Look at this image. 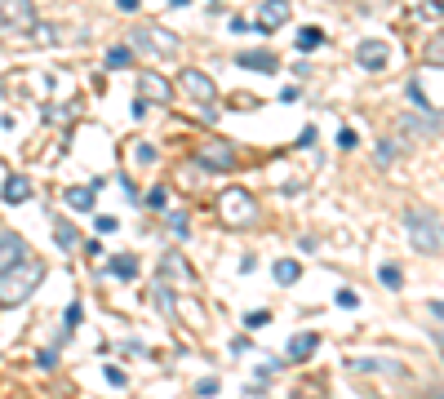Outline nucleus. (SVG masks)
<instances>
[{
  "label": "nucleus",
  "mask_w": 444,
  "mask_h": 399,
  "mask_svg": "<svg viewBox=\"0 0 444 399\" xmlns=\"http://www.w3.org/2000/svg\"><path fill=\"white\" fill-rule=\"evenodd\" d=\"M218 213H222L227 226H249V222H258V200L244 187H227L218 195Z\"/></svg>",
  "instance_id": "3"
},
{
  "label": "nucleus",
  "mask_w": 444,
  "mask_h": 399,
  "mask_svg": "<svg viewBox=\"0 0 444 399\" xmlns=\"http://www.w3.org/2000/svg\"><path fill=\"white\" fill-rule=\"evenodd\" d=\"M377 279H382L387 289H400V284H404V271H400V266H391V262H387V266H377Z\"/></svg>",
  "instance_id": "24"
},
{
  "label": "nucleus",
  "mask_w": 444,
  "mask_h": 399,
  "mask_svg": "<svg viewBox=\"0 0 444 399\" xmlns=\"http://www.w3.org/2000/svg\"><path fill=\"white\" fill-rule=\"evenodd\" d=\"M164 200H169V191H164V187H156L152 195H147V204H152V209H160V204H164Z\"/></svg>",
  "instance_id": "38"
},
{
  "label": "nucleus",
  "mask_w": 444,
  "mask_h": 399,
  "mask_svg": "<svg viewBox=\"0 0 444 399\" xmlns=\"http://www.w3.org/2000/svg\"><path fill=\"white\" fill-rule=\"evenodd\" d=\"M98 231H103V236H111V231H120V218H111V213H107V218H98Z\"/></svg>",
  "instance_id": "37"
},
{
  "label": "nucleus",
  "mask_w": 444,
  "mask_h": 399,
  "mask_svg": "<svg viewBox=\"0 0 444 399\" xmlns=\"http://www.w3.org/2000/svg\"><path fill=\"white\" fill-rule=\"evenodd\" d=\"M236 62L244 66V71H275V66H280L271 49H244V54H240Z\"/></svg>",
  "instance_id": "14"
},
{
  "label": "nucleus",
  "mask_w": 444,
  "mask_h": 399,
  "mask_svg": "<svg viewBox=\"0 0 444 399\" xmlns=\"http://www.w3.org/2000/svg\"><path fill=\"white\" fill-rule=\"evenodd\" d=\"M236 146L232 142H205V146H195V164L200 169H213V173H232L236 169Z\"/></svg>",
  "instance_id": "5"
},
{
  "label": "nucleus",
  "mask_w": 444,
  "mask_h": 399,
  "mask_svg": "<svg viewBox=\"0 0 444 399\" xmlns=\"http://www.w3.org/2000/svg\"><path fill=\"white\" fill-rule=\"evenodd\" d=\"M334 302H338L342 311H351V306H360V297H355L351 289H338V297H334Z\"/></svg>",
  "instance_id": "30"
},
{
  "label": "nucleus",
  "mask_w": 444,
  "mask_h": 399,
  "mask_svg": "<svg viewBox=\"0 0 444 399\" xmlns=\"http://www.w3.org/2000/svg\"><path fill=\"white\" fill-rule=\"evenodd\" d=\"M107 66H129V49H125V45L107 49Z\"/></svg>",
  "instance_id": "25"
},
{
  "label": "nucleus",
  "mask_w": 444,
  "mask_h": 399,
  "mask_svg": "<svg viewBox=\"0 0 444 399\" xmlns=\"http://www.w3.org/2000/svg\"><path fill=\"white\" fill-rule=\"evenodd\" d=\"M244 324H249V328H267V324H271V315H267V311H254Z\"/></svg>",
  "instance_id": "36"
},
{
  "label": "nucleus",
  "mask_w": 444,
  "mask_h": 399,
  "mask_svg": "<svg viewBox=\"0 0 444 399\" xmlns=\"http://www.w3.org/2000/svg\"><path fill=\"white\" fill-rule=\"evenodd\" d=\"M134 160H138V164H156V146H147V142L134 146Z\"/></svg>",
  "instance_id": "31"
},
{
  "label": "nucleus",
  "mask_w": 444,
  "mask_h": 399,
  "mask_svg": "<svg viewBox=\"0 0 444 399\" xmlns=\"http://www.w3.org/2000/svg\"><path fill=\"white\" fill-rule=\"evenodd\" d=\"M31 23H36L31 0H0V31H27Z\"/></svg>",
  "instance_id": "8"
},
{
  "label": "nucleus",
  "mask_w": 444,
  "mask_h": 399,
  "mask_svg": "<svg viewBox=\"0 0 444 399\" xmlns=\"http://www.w3.org/2000/svg\"><path fill=\"white\" fill-rule=\"evenodd\" d=\"M373 160H377V164H382V169H387V164H396V160H400V142H396V138H387V142H377V151H373Z\"/></svg>",
  "instance_id": "23"
},
{
  "label": "nucleus",
  "mask_w": 444,
  "mask_h": 399,
  "mask_svg": "<svg viewBox=\"0 0 444 399\" xmlns=\"http://www.w3.org/2000/svg\"><path fill=\"white\" fill-rule=\"evenodd\" d=\"M27 36L36 40V45H58V36H62V31H58L54 23H31V27H27Z\"/></svg>",
  "instance_id": "21"
},
{
  "label": "nucleus",
  "mask_w": 444,
  "mask_h": 399,
  "mask_svg": "<svg viewBox=\"0 0 444 399\" xmlns=\"http://www.w3.org/2000/svg\"><path fill=\"white\" fill-rule=\"evenodd\" d=\"M218 377H205V381H195V395H218Z\"/></svg>",
  "instance_id": "34"
},
{
  "label": "nucleus",
  "mask_w": 444,
  "mask_h": 399,
  "mask_svg": "<svg viewBox=\"0 0 444 399\" xmlns=\"http://www.w3.org/2000/svg\"><path fill=\"white\" fill-rule=\"evenodd\" d=\"M156 306H160V311H173V293H169V284H156Z\"/></svg>",
  "instance_id": "27"
},
{
  "label": "nucleus",
  "mask_w": 444,
  "mask_h": 399,
  "mask_svg": "<svg viewBox=\"0 0 444 399\" xmlns=\"http://www.w3.org/2000/svg\"><path fill=\"white\" fill-rule=\"evenodd\" d=\"M129 40H134L138 49H152L156 58H173L178 49H183V40H178L173 31H164L160 23H142V27H134V36H129Z\"/></svg>",
  "instance_id": "4"
},
{
  "label": "nucleus",
  "mask_w": 444,
  "mask_h": 399,
  "mask_svg": "<svg viewBox=\"0 0 444 399\" xmlns=\"http://www.w3.org/2000/svg\"><path fill=\"white\" fill-rule=\"evenodd\" d=\"M409 98H414L418 107H431V103H426V93H422V85H418V80H414V85H409Z\"/></svg>",
  "instance_id": "40"
},
{
  "label": "nucleus",
  "mask_w": 444,
  "mask_h": 399,
  "mask_svg": "<svg viewBox=\"0 0 444 399\" xmlns=\"http://www.w3.org/2000/svg\"><path fill=\"white\" fill-rule=\"evenodd\" d=\"M164 275H178V279H183V275H187V266H183V258H173V253H169V258H164Z\"/></svg>",
  "instance_id": "28"
},
{
  "label": "nucleus",
  "mask_w": 444,
  "mask_h": 399,
  "mask_svg": "<svg viewBox=\"0 0 444 399\" xmlns=\"http://www.w3.org/2000/svg\"><path fill=\"white\" fill-rule=\"evenodd\" d=\"M418 18H440V0H426V5H418Z\"/></svg>",
  "instance_id": "33"
},
{
  "label": "nucleus",
  "mask_w": 444,
  "mask_h": 399,
  "mask_svg": "<svg viewBox=\"0 0 444 399\" xmlns=\"http://www.w3.org/2000/svg\"><path fill=\"white\" fill-rule=\"evenodd\" d=\"M320 351V332H298V337L289 342V359H307Z\"/></svg>",
  "instance_id": "17"
},
{
  "label": "nucleus",
  "mask_w": 444,
  "mask_h": 399,
  "mask_svg": "<svg viewBox=\"0 0 444 399\" xmlns=\"http://www.w3.org/2000/svg\"><path fill=\"white\" fill-rule=\"evenodd\" d=\"M400 133H404V138H418V142L436 138V133H440V111L436 107H418L414 115H400Z\"/></svg>",
  "instance_id": "6"
},
{
  "label": "nucleus",
  "mask_w": 444,
  "mask_h": 399,
  "mask_svg": "<svg viewBox=\"0 0 444 399\" xmlns=\"http://www.w3.org/2000/svg\"><path fill=\"white\" fill-rule=\"evenodd\" d=\"M27 258V240L18 236V231H0V271H5L9 262Z\"/></svg>",
  "instance_id": "12"
},
{
  "label": "nucleus",
  "mask_w": 444,
  "mask_h": 399,
  "mask_svg": "<svg viewBox=\"0 0 444 399\" xmlns=\"http://www.w3.org/2000/svg\"><path fill=\"white\" fill-rule=\"evenodd\" d=\"M289 23V0H262L258 9V31H275Z\"/></svg>",
  "instance_id": "11"
},
{
  "label": "nucleus",
  "mask_w": 444,
  "mask_h": 399,
  "mask_svg": "<svg viewBox=\"0 0 444 399\" xmlns=\"http://www.w3.org/2000/svg\"><path fill=\"white\" fill-rule=\"evenodd\" d=\"M40 279H45V262L40 258H18V262H9L5 271H0V306H23L31 293L40 289Z\"/></svg>",
  "instance_id": "1"
},
{
  "label": "nucleus",
  "mask_w": 444,
  "mask_h": 399,
  "mask_svg": "<svg viewBox=\"0 0 444 399\" xmlns=\"http://www.w3.org/2000/svg\"><path fill=\"white\" fill-rule=\"evenodd\" d=\"M98 187H103V182H89V187H67V191H62V204H67V209H80V213H89V209H93Z\"/></svg>",
  "instance_id": "13"
},
{
  "label": "nucleus",
  "mask_w": 444,
  "mask_h": 399,
  "mask_svg": "<svg viewBox=\"0 0 444 399\" xmlns=\"http://www.w3.org/2000/svg\"><path fill=\"white\" fill-rule=\"evenodd\" d=\"M347 369L351 373H396V377L404 373L396 359H347Z\"/></svg>",
  "instance_id": "16"
},
{
  "label": "nucleus",
  "mask_w": 444,
  "mask_h": 399,
  "mask_svg": "<svg viewBox=\"0 0 444 399\" xmlns=\"http://www.w3.org/2000/svg\"><path fill=\"white\" fill-rule=\"evenodd\" d=\"M338 146H342V151H355V146H360V138H355L351 129H338Z\"/></svg>",
  "instance_id": "29"
},
{
  "label": "nucleus",
  "mask_w": 444,
  "mask_h": 399,
  "mask_svg": "<svg viewBox=\"0 0 444 399\" xmlns=\"http://www.w3.org/2000/svg\"><path fill=\"white\" fill-rule=\"evenodd\" d=\"M36 359H40V369H45V373H49V369H58V355H54V351H40Z\"/></svg>",
  "instance_id": "39"
},
{
  "label": "nucleus",
  "mask_w": 444,
  "mask_h": 399,
  "mask_svg": "<svg viewBox=\"0 0 444 399\" xmlns=\"http://www.w3.org/2000/svg\"><path fill=\"white\" fill-rule=\"evenodd\" d=\"M54 240H58V248H67V253H72V248L80 244V236H76V226H67V222H54Z\"/></svg>",
  "instance_id": "22"
},
{
  "label": "nucleus",
  "mask_w": 444,
  "mask_h": 399,
  "mask_svg": "<svg viewBox=\"0 0 444 399\" xmlns=\"http://www.w3.org/2000/svg\"><path fill=\"white\" fill-rule=\"evenodd\" d=\"M62 320H67V332H76V324H80V302H72V306H67V315H62Z\"/></svg>",
  "instance_id": "35"
},
{
  "label": "nucleus",
  "mask_w": 444,
  "mask_h": 399,
  "mask_svg": "<svg viewBox=\"0 0 444 399\" xmlns=\"http://www.w3.org/2000/svg\"><path fill=\"white\" fill-rule=\"evenodd\" d=\"M440 58H444V45H440V36H436L431 45H426V62H431V66H440Z\"/></svg>",
  "instance_id": "32"
},
{
  "label": "nucleus",
  "mask_w": 444,
  "mask_h": 399,
  "mask_svg": "<svg viewBox=\"0 0 444 399\" xmlns=\"http://www.w3.org/2000/svg\"><path fill=\"white\" fill-rule=\"evenodd\" d=\"M293 45H298V54H316V49L324 45V31H320V27H302Z\"/></svg>",
  "instance_id": "20"
},
{
  "label": "nucleus",
  "mask_w": 444,
  "mask_h": 399,
  "mask_svg": "<svg viewBox=\"0 0 444 399\" xmlns=\"http://www.w3.org/2000/svg\"><path fill=\"white\" fill-rule=\"evenodd\" d=\"M169 231H173V236H187V231H191L187 213H169Z\"/></svg>",
  "instance_id": "26"
},
{
  "label": "nucleus",
  "mask_w": 444,
  "mask_h": 399,
  "mask_svg": "<svg viewBox=\"0 0 444 399\" xmlns=\"http://www.w3.org/2000/svg\"><path fill=\"white\" fill-rule=\"evenodd\" d=\"M404 226H409V240H414V248L418 253H426V258H440V218L431 209H409L404 213Z\"/></svg>",
  "instance_id": "2"
},
{
  "label": "nucleus",
  "mask_w": 444,
  "mask_h": 399,
  "mask_svg": "<svg viewBox=\"0 0 444 399\" xmlns=\"http://www.w3.org/2000/svg\"><path fill=\"white\" fill-rule=\"evenodd\" d=\"M169 5H173V9H183V5H191V0H169Z\"/></svg>",
  "instance_id": "42"
},
{
  "label": "nucleus",
  "mask_w": 444,
  "mask_h": 399,
  "mask_svg": "<svg viewBox=\"0 0 444 399\" xmlns=\"http://www.w3.org/2000/svg\"><path fill=\"white\" fill-rule=\"evenodd\" d=\"M138 98L142 103H169L173 98V85L164 76H156V71H142L138 76Z\"/></svg>",
  "instance_id": "10"
},
{
  "label": "nucleus",
  "mask_w": 444,
  "mask_h": 399,
  "mask_svg": "<svg viewBox=\"0 0 444 399\" xmlns=\"http://www.w3.org/2000/svg\"><path fill=\"white\" fill-rule=\"evenodd\" d=\"M178 85H183L200 107H213V103H218V85H213L200 66H183V71H178Z\"/></svg>",
  "instance_id": "7"
},
{
  "label": "nucleus",
  "mask_w": 444,
  "mask_h": 399,
  "mask_svg": "<svg viewBox=\"0 0 444 399\" xmlns=\"http://www.w3.org/2000/svg\"><path fill=\"white\" fill-rule=\"evenodd\" d=\"M116 9L120 13H138V0H116Z\"/></svg>",
  "instance_id": "41"
},
{
  "label": "nucleus",
  "mask_w": 444,
  "mask_h": 399,
  "mask_svg": "<svg viewBox=\"0 0 444 399\" xmlns=\"http://www.w3.org/2000/svg\"><path fill=\"white\" fill-rule=\"evenodd\" d=\"M107 271L116 275V279H134V275H138V258H134V253H116V258L107 262Z\"/></svg>",
  "instance_id": "18"
},
{
  "label": "nucleus",
  "mask_w": 444,
  "mask_h": 399,
  "mask_svg": "<svg viewBox=\"0 0 444 399\" xmlns=\"http://www.w3.org/2000/svg\"><path fill=\"white\" fill-rule=\"evenodd\" d=\"M355 62L365 66V71H382V66L391 62V45L387 40H360L355 45Z\"/></svg>",
  "instance_id": "9"
},
{
  "label": "nucleus",
  "mask_w": 444,
  "mask_h": 399,
  "mask_svg": "<svg viewBox=\"0 0 444 399\" xmlns=\"http://www.w3.org/2000/svg\"><path fill=\"white\" fill-rule=\"evenodd\" d=\"M31 191H36V187H31L23 173H9V178H5V191H0V195H5V204H27Z\"/></svg>",
  "instance_id": "15"
},
{
  "label": "nucleus",
  "mask_w": 444,
  "mask_h": 399,
  "mask_svg": "<svg viewBox=\"0 0 444 399\" xmlns=\"http://www.w3.org/2000/svg\"><path fill=\"white\" fill-rule=\"evenodd\" d=\"M271 275H275V284H298V275H302V266L293 262V258H280L271 266Z\"/></svg>",
  "instance_id": "19"
}]
</instances>
